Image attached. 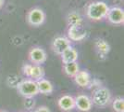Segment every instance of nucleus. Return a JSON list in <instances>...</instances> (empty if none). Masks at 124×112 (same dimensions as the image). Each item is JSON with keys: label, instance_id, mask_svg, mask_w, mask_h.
Segmentation results:
<instances>
[{"label": "nucleus", "instance_id": "obj_1", "mask_svg": "<svg viewBox=\"0 0 124 112\" xmlns=\"http://www.w3.org/2000/svg\"><path fill=\"white\" fill-rule=\"evenodd\" d=\"M108 6L105 2L96 1L91 3L87 8V16L89 19L93 21H100L107 17L108 12Z\"/></svg>", "mask_w": 124, "mask_h": 112}, {"label": "nucleus", "instance_id": "obj_2", "mask_svg": "<svg viewBox=\"0 0 124 112\" xmlns=\"http://www.w3.org/2000/svg\"><path fill=\"white\" fill-rule=\"evenodd\" d=\"M18 90L21 95L27 97H33L38 93V87L35 80H26L18 84Z\"/></svg>", "mask_w": 124, "mask_h": 112}, {"label": "nucleus", "instance_id": "obj_3", "mask_svg": "<svg viewBox=\"0 0 124 112\" xmlns=\"http://www.w3.org/2000/svg\"><path fill=\"white\" fill-rule=\"evenodd\" d=\"M110 98H111V95H110V92L108 89L99 88L93 93L92 103H93L97 107H104V106L108 104L110 101Z\"/></svg>", "mask_w": 124, "mask_h": 112}, {"label": "nucleus", "instance_id": "obj_4", "mask_svg": "<svg viewBox=\"0 0 124 112\" xmlns=\"http://www.w3.org/2000/svg\"><path fill=\"white\" fill-rule=\"evenodd\" d=\"M46 15L44 13V11L40 9H32L29 11L28 15H27V21L28 22L33 25V26H39L45 21Z\"/></svg>", "mask_w": 124, "mask_h": 112}, {"label": "nucleus", "instance_id": "obj_5", "mask_svg": "<svg viewBox=\"0 0 124 112\" xmlns=\"http://www.w3.org/2000/svg\"><path fill=\"white\" fill-rule=\"evenodd\" d=\"M107 17L108 21L113 24H122L124 21V11L120 8L114 7L108 10Z\"/></svg>", "mask_w": 124, "mask_h": 112}, {"label": "nucleus", "instance_id": "obj_6", "mask_svg": "<svg viewBox=\"0 0 124 112\" xmlns=\"http://www.w3.org/2000/svg\"><path fill=\"white\" fill-rule=\"evenodd\" d=\"M68 35H69V37L73 41H81L85 38L87 33L83 29L82 24H77V25L70 26Z\"/></svg>", "mask_w": 124, "mask_h": 112}, {"label": "nucleus", "instance_id": "obj_7", "mask_svg": "<svg viewBox=\"0 0 124 112\" xmlns=\"http://www.w3.org/2000/svg\"><path fill=\"white\" fill-rule=\"evenodd\" d=\"M75 107H77L80 111L87 112L92 108V100L84 94H80L74 98Z\"/></svg>", "mask_w": 124, "mask_h": 112}, {"label": "nucleus", "instance_id": "obj_8", "mask_svg": "<svg viewBox=\"0 0 124 112\" xmlns=\"http://www.w3.org/2000/svg\"><path fill=\"white\" fill-rule=\"evenodd\" d=\"M69 47H70V42L67 37H58L55 38L53 42V50L57 54L61 55L63 51H65Z\"/></svg>", "mask_w": 124, "mask_h": 112}, {"label": "nucleus", "instance_id": "obj_9", "mask_svg": "<svg viewBox=\"0 0 124 112\" xmlns=\"http://www.w3.org/2000/svg\"><path fill=\"white\" fill-rule=\"evenodd\" d=\"M30 59L32 63L36 64H43L46 60V51L41 48H33L31 50L29 53Z\"/></svg>", "mask_w": 124, "mask_h": 112}, {"label": "nucleus", "instance_id": "obj_10", "mask_svg": "<svg viewBox=\"0 0 124 112\" xmlns=\"http://www.w3.org/2000/svg\"><path fill=\"white\" fill-rule=\"evenodd\" d=\"M58 107L64 111H70L75 107V101L74 98L70 95H63L59 98L57 102Z\"/></svg>", "mask_w": 124, "mask_h": 112}, {"label": "nucleus", "instance_id": "obj_11", "mask_svg": "<svg viewBox=\"0 0 124 112\" xmlns=\"http://www.w3.org/2000/svg\"><path fill=\"white\" fill-rule=\"evenodd\" d=\"M61 59L62 62L64 64H69V63L76 62L78 59V52L76 51L75 49L71 48V47H69L61 54Z\"/></svg>", "mask_w": 124, "mask_h": 112}, {"label": "nucleus", "instance_id": "obj_12", "mask_svg": "<svg viewBox=\"0 0 124 112\" xmlns=\"http://www.w3.org/2000/svg\"><path fill=\"white\" fill-rule=\"evenodd\" d=\"M74 78H75V82L78 84V86L83 87V88L87 87L91 81L90 75L88 74V72L86 71H79L77 74L74 76Z\"/></svg>", "mask_w": 124, "mask_h": 112}, {"label": "nucleus", "instance_id": "obj_13", "mask_svg": "<svg viewBox=\"0 0 124 112\" xmlns=\"http://www.w3.org/2000/svg\"><path fill=\"white\" fill-rule=\"evenodd\" d=\"M37 87H38V92H41L43 94H49L53 92V85L50 81L42 79L37 80Z\"/></svg>", "mask_w": 124, "mask_h": 112}, {"label": "nucleus", "instance_id": "obj_14", "mask_svg": "<svg viewBox=\"0 0 124 112\" xmlns=\"http://www.w3.org/2000/svg\"><path fill=\"white\" fill-rule=\"evenodd\" d=\"M44 75H45V70L44 68L40 66V65H32V68H31V76L30 78L32 79V80H40L44 78Z\"/></svg>", "mask_w": 124, "mask_h": 112}, {"label": "nucleus", "instance_id": "obj_15", "mask_svg": "<svg viewBox=\"0 0 124 112\" xmlns=\"http://www.w3.org/2000/svg\"><path fill=\"white\" fill-rule=\"evenodd\" d=\"M64 71H65V73H66L68 76H70V77H74V76L79 72V66H78V64L76 63V62L65 64Z\"/></svg>", "mask_w": 124, "mask_h": 112}, {"label": "nucleus", "instance_id": "obj_16", "mask_svg": "<svg viewBox=\"0 0 124 112\" xmlns=\"http://www.w3.org/2000/svg\"><path fill=\"white\" fill-rule=\"evenodd\" d=\"M83 22V19L81 15L77 13V12H71L69 14L68 16V23L70 26H72V25H77V24H82Z\"/></svg>", "mask_w": 124, "mask_h": 112}, {"label": "nucleus", "instance_id": "obj_17", "mask_svg": "<svg viewBox=\"0 0 124 112\" xmlns=\"http://www.w3.org/2000/svg\"><path fill=\"white\" fill-rule=\"evenodd\" d=\"M95 48L97 49L99 53L101 54H107L110 51V47H109L108 43H107L103 39H98L95 42Z\"/></svg>", "mask_w": 124, "mask_h": 112}, {"label": "nucleus", "instance_id": "obj_18", "mask_svg": "<svg viewBox=\"0 0 124 112\" xmlns=\"http://www.w3.org/2000/svg\"><path fill=\"white\" fill-rule=\"evenodd\" d=\"M112 107L116 112H124V100L123 98H116L113 101Z\"/></svg>", "mask_w": 124, "mask_h": 112}, {"label": "nucleus", "instance_id": "obj_19", "mask_svg": "<svg viewBox=\"0 0 124 112\" xmlns=\"http://www.w3.org/2000/svg\"><path fill=\"white\" fill-rule=\"evenodd\" d=\"M31 68H32V65H31V64H25L23 66V73H24V75H26L27 77H30L31 76Z\"/></svg>", "mask_w": 124, "mask_h": 112}, {"label": "nucleus", "instance_id": "obj_20", "mask_svg": "<svg viewBox=\"0 0 124 112\" xmlns=\"http://www.w3.org/2000/svg\"><path fill=\"white\" fill-rule=\"evenodd\" d=\"M25 107L28 108V109H31V107L34 106V102L31 100V97H27V100L25 102Z\"/></svg>", "mask_w": 124, "mask_h": 112}, {"label": "nucleus", "instance_id": "obj_21", "mask_svg": "<svg viewBox=\"0 0 124 112\" xmlns=\"http://www.w3.org/2000/svg\"><path fill=\"white\" fill-rule=\"evenodd\" d=\"M36 112H51L50 109L46 107H41L36 110Z\"/></svg>", "mask_w": 124, "mask_h": 112}, {"label": "nucleus", "instance_id": "obj_22", "mask_svg": "<svg viewBox=\"0 0 124 112\" xmlns=\"http://www.w3.org/2000/svg\"><path fill=\"white\" fill-rule=\"evenodd\" d=\"M4 4V0H0V8L2 7V5Z\"/></svg>", "mask_w": 124, "mask_h": 112}, {"label": "nucleus", "instance_id": "obj_23", "mask_svg": "<svg viewBox=\"0 0 124 112\" xmlns=\"http://www.w3.org/2000/svg\"><path fill=\"white\" fill-rule=\"evenodd\" d=\"M31 112H36V111H31Z\"/></svg>", "mask_w": 124, "mask_h": 112}, {"label": "nucleus", "instance_id": "obj_24", "mask_svg": "<svg viewBox=\"0 0 124 112\" xmlns=\"http://www.w3.org/2000/svg\"><path fill=\"white\" fill-rule=\"evenodd\" d=\"M0 112H5V111H0Z\"/></svg>", "mask_w": 124, "mask_h": 112}]
</instances>
